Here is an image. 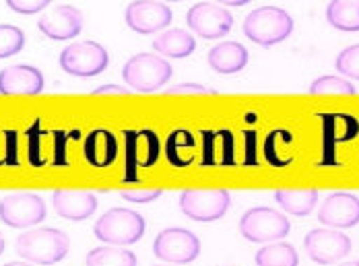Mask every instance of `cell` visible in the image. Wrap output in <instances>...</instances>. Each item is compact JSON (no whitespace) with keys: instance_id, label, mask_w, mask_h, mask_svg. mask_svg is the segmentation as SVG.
<instances>
[{"instance_id":"6da1fadb","label":"cell","mask_w":359,"mask_h":266,"mask_svg":"<svg viewBox=\"0 0 359 266\" xmlns=\"http://www.w3.org/2000/svg\"><path fill=\"white\" fill-rule=\"evenodd\" d=\"M15 250L23 260L32 265H56L69 256L71 237L56 227L32 229L17 237Z\"/></svg>"},{"instance_id":"7a4b0ae2","label":"cell","mask_w":359,"mask_h":266,"mask_svg":"<svg viewBox=\"0 0 359 266\" xmlns=\"http://www.w3.org/2000/svg\"><path fill=\"white\" fill-rule=\"evenodd\" d=\"M244 36L264 48L277 46L293 34V19L279 6H260L244 19Z\"/></svg>"},{"instance_id":"3957f363","label":"cell","mask_w":359,"mask_h":266,"mask_svg":"<svg viewBox=\"0 0 359 266\" xmlns=\"http://www.w3.org/2000/svg\"><path fill=\"white\" fill-rule=\"evenodd\" d=\"M144 219L133 209L114 206L106 211L93 225V235L109 246H130L144 235Z\"/></svg>"},{"instance_id":"277c9868","label":"cell","mask_w":359,"mask_h":266,"mask_svg":"<svg viewBox=\"0 0 359 266\" xmlns=\"http://www.w3.org/2000/svg\"><path fill=\"white\" fill-rule=\"evenodd\" d=\"M174 75L172 64L168 62V58L159 56V54H149L141 52L135 54L133 58L126 60L124 69H122V78L124 83L139 93H153L157 89H161Z\"/></svg>"},{"instance_id":"5b68a950","label":"cell","mask_w":359,"mask_h":266,"mask_svg":"<svg viewBox=\"0 0 359 266\" xmlns=\"http://www.w3.org/2000/svg\"><path fill=\"white\" fill-rule=\"evenodd\" d=\"M291 229L289 219L277 209L252 206L240 219V233L252 244H273L281 241Z\"/></svg>"},{"instance_id":"8992f818","label":"cell","mask_w":359,"mask_h":266,"mask_svg":"<svg viewBox=\"0 0 359 266\" xmlns=\"http://www.w3.org/2000/svg\"><path fill=\"white\" fill-rule=\"evenodd\" d=\"M60 69L71 76L91 78L102 75L109 64V54L97 41H74L60 52Z\"/></svg>"},{"instance_id":"52a82bcc","label":"cell","mask_w":359,"mask_h":266,"mask_svg":"<svg viewBox=\"0 0 359 266\" xmlns=\"http://www.w3.org/2000/svg\"><path fill=\"white\" fill-rule=\"evenodd\" d=\"M180 211L196 223L219 221L231 206V196L221 188H190L180 194Z\"/></svg>"},{"instance_id":"ba28073f","label":"cell","mask_w":359,"mask_h":266,"mask_svg":"<svg viewBox=\"0 0 359 266\" xmlns=\"http://www.w3.org/2000/svg\"><path fill=\"white\" fill-rule=\"evenodd\" d=\"M153 254L168 265H190L201 256V239L184 227H168L157 233Z\"/></svg>"},{"instance_id":"9c48e42d","label":"cell","mask_w":359,"mask_h":266,"mask_svg":"<svg viewBox=\"0 0 359 266\" xmlns=\"http://www.w3.org/2000/svg\"><path fill=\"white\" fill-rule=\"evenodd\" d=\"M46 202L34 192H13L0 200V221L8 227H34L46 219Z\"/></svg>"},{"instance_id":"30bf717a","label":"cell","mask_w":359,"mask_h":266,"mask_svg":"<svg viewBox=\"0 0 359 266\" xmlns=\"http://www.w3.org/2000/svg\"><path fill=\"white\" fill-rule=\"evenodd\" d=\"M188 27L203 39L225 38L233 27L231 13L215 2H198L186 13Z\"/></svg>"},{"instance_id":"8fae6325","label":"cell","mask_w":359,"mask_h":266,"mask_svg":"<svg viewBox=\"0 0 359 266\" xmlns=\"http://www.w3.org/2000/svg\"><path fill=\"white\" fill-rule=\"evenodd\" d=\"M304 248L310 260L328 266L343 260L351 252V239L347 233H341L337 229H312L304 237Z\"/></svg>"},{"instance_id":"7c38bea8","label":"cell","mask_w":359,"mask_h":266,"mask_svg":"<svg viewBox=\"0 0 359 266\" xmlns=\"http://www.w3.org/2000/svg\"><path fill=\"white\" fill-rule=\"evenodd\" d=\"M174 19V13L168 4L155 0H135L124 10L126 25L139 36H155L165 31Z\"/></svg>"},{"instance_id":"4fadbf2b","label":"cell","mask_w":359,"mask_h":266,"mask_svg":"<svg viewBox=\"0 0 359 266\" xmlns=\"http://www.w3.org/2000/svg\"><path fill=\"white\" fill-rule=\"evenodd\" d=\"M83 13L71 4H58L37 19V27L46 38L54 41H67L83 31Z\"/></svg>"},{"instance_id":"5bb4252c","label":"cell","mask_w":359,"mask_h":266,"mask_svg":"<svg viewBox=\"0 0 359 266\" xmlns=\"http://www.w3.org/2000/svg\"><path fill=\"white\" fill-rule=\"evenodd\" d=\"M318 221L330 229H349L359 225V198L351 192H332L326 196Z\"/></svg>"},{"instance_id":"9a60e30c","label":"cell","mask_w":359,"mask_h":266,"mask_svg":"<svg viewBox=\"0 0 359 266\" xmlns=\"http://www.w3.org/2000/svg\"><path fill=\"white\" fill-rule=\"evenodd\" d=\"M159 157V139L151 130L126 132V180L135 182L139 169H149Z\"/></svg>"},{"instance_id":"2e32d148","label":"cell","mask_w":359,"mask_h":266,"mask_svg":"<svg viewBox=\"0 0 359 266\" xmlns=\"http://www.w3.org/2000/svg\"><path fill=\"white\" fill-rule=\"evenodd\" d=\"M46 87L41 71L32 64H15L0 71L2 95H39Z\"/></svg>"},{"instance_id":"e0dca14e","label":"cell","mask_w":359,"mask_h":266,"mask_svg":"<svg viewBox=\"0 0 359 266\" xmlns=\"http://www.w3.org/2000/svg\"><path fill=\"white\" fill-rule=\"evenodd\" d=\"M54 211L67 221H85L97 211V198L89 190L58 188L52 194Z\"/></svg>"},{"instance_id":"ac0fdd59","label":"cell","mask_w":359,"mask_h":266,"mask_svg":"<svg viewBox=\"0 0 359 266\" xmlns=\"http://www.w3.org/2000/svg\"><path fill=\"white\" fill-rule=\"evenodd\" d=\"M250 60L248 50L240 41H221L209 50L207 62L219 75H236L246 69Z\"/></svg>"},{"instance_id":"d6986e66","label":"cell","mask_w":359,"mask_h":266,"mask_svg":"<svg viewBox=\"0 0 359 266\" xmlns=\"http://www.w3.org/2000/svg\"><path fill=\"white\" fill-rule=\"evenodd\" d=\"M83 155L91 167H97V169L109 167L118 157V141L109 130H104V128L91 130L83 143Z\"/></svg>"},{"instance_id":"ffe728a7","label":"cell","mask_w":359,"mask_h":266,"mask_svg":"<svg viewBox=\"0 0 359 266\" xmlns=\"http://www.w3.org/2000/svg\"><path fill=\"white\" fill-rule=\"evenodd\" d=\"M153 50L163 58L182 60L196 50V39L184 29H168L153 39Z\"/></svg>"},{"instance_id":"44dd1931","label":"cell","mask_w":359,"mask_h":266,"mask_svg":"<svg viewBox=\"0 0 359 266\" xmlns=\"http://www.w3.org/2000/svg\"><path fill=\"white\" fill-rule=\"evenodd\" d=\"M275 200L289 215L306 217L318 204V190L316 188H297V190L281 188V190H275Z\"/></svg>"},{"instance_id":"7402d4cb","label":"cell","mask_w":359,"mask_h":266,"mask_svg":"<svg viewBox=\"0 0 359 266\" xmlns=\"http://www.w3.org/2000/svg\"><path fill=\"white\" fill-rule=\"evenodd\" d=\"M326 21L339 31H359V0H330L326 6Z\"/></svg>"},{"instance_id":"603a6c76","label":"cell","mask_w":359,"mask_h":266,"mask_svg":"<svg viewBox=\"0 0 359 266\" xmlns=\"http://www.w3.org/2000/svg\"><path fill=\"white\" fill-rule=\"evenodd\" d=\"M165 157L174 167H188L196 159V139L188 130H174L165 141Z\"/></svg>"},{"instance_id":"cb8c5ba5","label":"cell","mask_w":359,"mask_h":266,"mask_svg":"<svg viewBox=\"0 0 359 266\" xmlns=\"http://www.w3.org/2000/svg\"><path fill=\"white\" fill-rule=\"evenodd\" d=\"M254 262L256 266H299V256L287 241H273L256 252Z\"/></svg>"},{"instance_id":"d4e9b609","label":"cell","mask_w":359,"mask_h":266,"mask_svg":"<svg viewBox=\"0 0 359 266\" xmlns=\"http://www.w3.org/2000/svg\"><path fill=\"white\" fill-rule=\"evenodd\" d=\"M87 266H137V256L133 250H122V248H95L87 254L85 258Z\"/></svg>"},{"instance_id":"484cf974","label":"cell","mask_w":359,"mask_h":266,"mask_svg":"<svg viewBox=\"0 0 359 266\" xmlns=\"http://www.w3.org/2000/svg\"><path fill=\"white\" fill-rule=\"evenodd\" d=\"M308 93L310 95H355L358 89L345 76L324 75L318 76L316 80H312Z\"/></svg>"},{"instance_id":"4316f807","label":"cell","mask_w":359,"mask_h":266,"mask_svg":"<svg viewBox=\"0 0 359 266\" xmlns=\"http://www.w3.org/2000/svg\"><path fill=\"white\" fill-rule=\"evenodd\" d=\"M25 46V36L17 25H0V60L19 54Z\"/></svg>"},{"instance_id":"83f0119b","label":"cell","mask_w":359,"mask_h":266,"mask_svg":"<svg viewBox=\"0 0 359 266\" xmlns=\"http://www.w3.org/2000/svg\"><path fill=\"white\" fill-rule=\"evenodd\" d=\"M334 69L339 75L351 80H359V43L345 48L343 52H339L337 60H334Z\"/></svg>"},{"instance_id":"f1b7e54d","label":"cell","mask_w":359,"mask_h":266,"mask_svg":"<svg viewBox=\"0 0 359 266\" xmlns=\"http://www.w3.org/2000/svg\"><path fill=\"white\" fill-rule=\"evenodd\" d=\"M6 6L13 10V13H19V15H36L41 13L46 6H50L52 0H4Z\"/></svg>"},{"instance_id":"f546056e","label":"cell","mask_w":359,"mask_h":266,"mask_svg":"<svg viewBox=\"0 0 359 266\" xmlns=\"http://www.w3.org/2000/svg\"><path fill=\"white\" fill-rule=\"evenodd\" d=\"M165 95H217V91L201 83H180V85L170 87Z\"/></svg>"},{"instance_id":"4dcf8cb0","label":"cell","mask_w":359,"mask_h":266,"mask_svg":"<svg viewBox=\"0 0 359 266\" xmlns=\"http://www.w3.org/2000/svg\"><path fill=\"white\" fill-rule=\"evenodd\" d=\"M163 194L161 188H147V190H122L120 192V196L124 198V200H128V202H135V204H147V202H153V200H157L159 196Z\"/></svg>"},{"instance_id":"1f68e13d","label":"cell","mask_w":359,"mask_h":266,"mask_svg":"<svg viewBox=\"0 0 359 266\" xmlns=\"http://www.w3.org/2000/svg\"><path fill=\"white\" fill-rule=\"evenodd\" d=\"M128 93H130V89L120 87V85H102L91 91V95H128Z\"/></svg>"},{"instance_id":"d6a6232c","label":"cell","mask_w":359,"mask_h":266,"mask_svg":"<svg viewBox=\"0 0 359 266\" xmlns=\"http://www.w3.org/2000/svg\"><path fill=\"white\" fill-rule=\"evenodd\" d=\"M217 4H221V6H225V8H227V6H236V8H238V6H244V4H248V2H252V0H215Z\"/></svg>"},{"instance_id":"836d02e7","label":"cell","mask_w":359,"mask_h":266,"mask_svg":"<svg viewBox=\"0 0 359 266\" xmlns=\"http://www.w3.org/2000/svg\"><path fill=\"white\" fill-rule=\"evenodd\" d=\"M4 266H32V262H8Z\"/></svg>"},{"instance_id":"e575fe53","label":"cell","mask_w":359,"mask_h":266,"mask_svg":"<svg viewBox=\"0 0 359 266\" xmlns=\"http://www.w3.org/2000/svg\"><path fill=\"white\" fill-rule=\"evenodd\" d=\"M2 252H4V237H2V233H0V256H2Z\"/></svg>"},{"instance_id":"d590c367","label":"cell","mask_w":359,"mask_h":266,"mask_svg":"<svg viewBox=\"0 0 359 266\" xmlns=\"http://www.w3.org/2000/svg\"><path fill=\"white\" fill-rule=\"evenodd\" d=\"M339 266H359V260L358 262H343V265H339Z\"/></svg>"},{"instance_id":"8d00e7d4","label":"cell","mask_w":359,"mask_h":266,"mask_svg":"<svg viewBox=\"0 0 359 266\" xmlns=\"http://www.w3.org/2000/svg\"><path fill=\"white\" fill-rule=\"evenodd\" d=\"M161 2H180V0H161Z\"/></svg>"},{"instance_id":"74e56055","label":"cell","mask_w":359,"mask_h":266,"mask_svg":"<svg viewBox=\"0 0 359 266\" xmlns=\"http://www.w3.org/2000/svg\"><path fill=\"white\" fill-rule=\"evenodd\" d=\"M157 266H165V265H157Z\"/></svg>"}]
</instances>
